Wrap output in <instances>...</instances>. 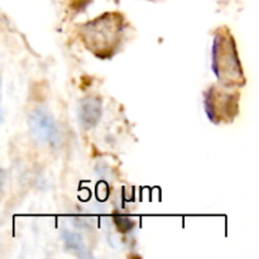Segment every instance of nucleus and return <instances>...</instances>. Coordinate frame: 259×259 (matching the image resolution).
Wrapping results in <instances>:
<instances>
[{"label":"nucleus","instance_id":"nucleus-2","mask_svg":"<svg viewBox=\"0 0 259 259\" xmlns=\"http://www.w3.org/2000/svg\"><path fill=\"white\" fill-rule=\"evenodd\" d=\"M28 126H29L32 136L39 143L52 149L58 148L61 146L62 136H61L60 128H58L52 114L46 109L37 108L30 111L28 115Z\"/></svg>","mask_w":259,"mask_h":259},{"label":"nucleus","instance_id":"nucleus-5","mask_svg":"<svg viewBox=\"0 0 259 259\" xmlns=\"http://www.w3.org/2000/svg\"><path fill=\"white\" fill-rule=\"evenodd\" d=\"M114 223H115L116 228L120 233H129L134 228L136 223L131 219V218L125 217V215H115L114 217Z\"/></svg>","mask_w":259,"mask_h":259},{"label":"nucleus","instance_id":"nucleus-7","mask_svg":"<svg viewBox=\"0 0 259 259\" xmlns=\"http://www.w3.org/2000/svg\"><path fill=\"white\" fill-rule=\"evenodd\" d=\"M3 121V115H2V111H0V123Z\"/></svg>","mask_w":259,"mask_h":259},{"label":"nucleus","instance_id":"nucleus-1","mask_svg":"<svg viewBox=\"0 0 259 259\" xmlns=\"http://www.w3.org/2000/svg\"><path fill=\"white\" fill-rule=\"evenodd\" d=\"M212 70L218 78L233 82L242 77L240 63L232 38L218 35L212 48Z\"/></svg>","mask_w":259,"mask_h":259},{"label":"nucleus","instance_id":"nucleus-6","mask_svg":"<svg viewBox=\"0 0 259 259\" xmlns=\"http://www.w3.org/2000/svg\"><path fill=\"white\" fill-rule=\"evenodd\" d=\"M5 181H7V174H5L4 169L0 167V194H2L3 190H4Z\"/></svg>","mask_w":259,"mask_h":259},{"label":"nucleus","instance_id":"nucleus-4","mask_svg":"<svg viewBox=\"0 0 259 259\" xmlns=\"http://www.w3.org/2000/svg\"><path fill=\"white\" fill-rule=\"evenodd\" d=\"M61 238H62V242L65 244V248L70 252L75 253L77 257L80 258H90L91 254L89 252L88 247H86L85 242H83L82 237L77 233L70 232V230L63 229L61 232Z\"/></svg>","mask_w":259,"mask_h":259},{"label":"nucleus","instance_id":"nucleus-3","mask_svg":"<svg viewBox=\"0 0 259 259\" xmlns=\"http://www.w3.org/2000/svg\"><path fill=\"white\" fill-rule=\"evenodd\" d=\"M78 123L83 129H93L100 121L103 115V105L96 98H85L80 101L77 109Z\"/></svg>","mask_w":259,"mask_h":259}]
</instances>
